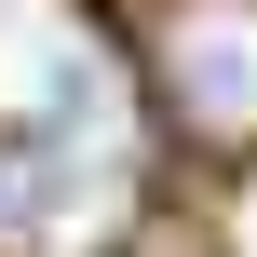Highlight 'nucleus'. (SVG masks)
I'll return each instance as SVG.
<instances>
[{
  "label": "nucleus",
  "instance_id": "obj_1",
  "mask_svg": "<svg viewBox=\"0 0 257 257\" xmlns=\"http://www.w3.org/2000/svg\"><path fill=\"white\" fill-rule=\"evenodd\" d=\"M149 95L217 136V149H257V0H149Z\"/></svg>",
  "mask_w": 257,
  "mask_h": 257
}]
</instances>
